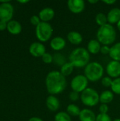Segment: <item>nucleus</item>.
I'll use <instances>...</instances> for the list:
<instances>
[{"mask_svg":"<svg viewBox=\"0 0 120 121\" xmlns=\"http://www.w3.org/2000/svg\"><path fill=\"white\" fill-rule=\"evenodd\" d=\"M45 85L48 93L54 96L61 94L66 89V79L60 72L51 71L46 77Z\"/></svg>","mask_w":120,"mask_h":121,"instance_id":"f257e3e1","label":"nucleus"},{"mask_svg":"<svg viewBox=\"0 0 120 121\" xmlns=\"http://www.w3.org/2000/svg\"><path fill=\"white\" fill-rule=\"evenodd\" d=\"M69 59L74 67H86L90 62V53L84 48H77L71 51Z\"/></svg>","mask_w":120,"mask_h":121,"instance_id":"f03ea898","label":"nucleus"},{"mask_svg":"<svg viewBox=\"0 0 120 121\" xmlns=\"http://www.w3.org/2000/svg\"><path fill=\"white\" fill-rule=\"evenodd\" d=\"M117 38L116 30L112 25L108 23L100 26L97 31V39L103 45H109L112 44Z\"/></svg>","mask_w":120,"mask_h":121,"instance_id":"7ed1b4c3","label":"nucleus"},{"mask_svg":"<svg viewBox=\"0 0 120 121\" xmlns=\"http://www.w3.org/2000/svg\"><path fill=\"white\" fill-rule=\"evenodd\" d=\"M104 74V68L102 65L98 62H89L84 69V75L91 82H97L103 79Z\"/></svg>","mask_w":120,"mask_h":121,"instance_id":"20e7f679","label":"nucleus"},{"mask_svg":"<svg viewBox=\"0 0 120 121\" xmlns=\"http://www.w3.org/2000/svg\"><path fill=\"white\" fill-rule=\"evenodd\" d=\"M81 100L83 104L88 107L96 106L100 102V95L93 88H87L81 94Z\"/></svg>","mask_w":120,"mask_h":121,"instance_id":"39448f33","label":"nucleus"},{"mask_svg":"<svg viewBox=\"0 0 120 121\" xmlns=\"http://www.w3.org/2000/svg\"><path fill=\"white\" fill-rule=\"evenodd\" d=\"M53 33V28L50 23L41 21L35 28V34L37 38L40 42L48 41Z\"/></svg>","mask_w":120,"mask_h":121,"instance_id":"423d86ee","label":"nucleus"},{"mask_svg":"<svg viewBox=\"0 0 120 121\" xmlns=\"http://www.w3.org/2000/svg\"><path fill=\"white\" fill-rule=\"evenodd\" d=\"M70 85L72 91H76L78 93H82L88 88V80L85 75L79 74L72 79Z\"/></svg>","mask_w":120,"mask_h":121,"instance_id":"0eeeda50","label":"nucleus"},{"mask_svg":"<svg viewBox=\"0 0 120 121\" xmlns=\"http://www.w3.org/2000/svg\"><path fill=\"white\" fill-rule=\"evenodd\" d=\"M13 15V7L9 3H2L0 4V21L9 22Z\"/></svg>","mask_w":120,"mask_h":121,"instance_id":"6e6552de","label":"nucleus"},{"mask_svg":"<svg viewBox=\"0 0 120 121\" xmlns=\"http://www.w3.org/2000/svg\"><path fill=\"white\" fill-rule=\"evenodd\" d=\"M106 72L111 78L116 79L120 77V62L110 61L106 67Z\"/></svg>","mask_w":120,"mask_h":121,"instance_id":"1a4fd4ad","label":"nucleus"},{"mask_svg":"<svg viewBox=\"0 0 120 121\" xmlns=\"http://www.w3.org/2000/svg\"><path fill=\"white\" fill-rule=\"evenodd\" d=\"M67 6L71 13L76 14L83 12L86 7L85 2L83 0H69Z\"/></svg>","mask_w":120,"mask_h":121,"instance_id":"9d476101","label":"nucleus"},{"mask_svg":"<svg viewBox=\"0 0 120 121\" xmlns=\"http://www.w3.org/2000/svg\"><path fill=\"white\" fill-rule=\"evenodd\" d=\"M45 47L43 44L39 42H35L32 43L29 47V52L31 55L35 57H40L46 52Z\"/></svg>","mask_w":120,"mask_h":121,"instance_id":"9b49d317","label":"nucleus"},{"mask_svg":"<svg viewBox=\"0 0 120 121\" xmlns=\"http://www.w3.org/2000/svg\"><path fill=\"white\" fill-rule=\"evenodd\" d=\"M66 45V40L62 37H55L50 41V47L55 51H59L63 50Z\"/></svg>","mask_w":120,"mask_h":121,"instance_id":"f8f14e48","label":"nucleus"},{"mask_svg":"<svg viewBox=\"0 0 120 121\" xmlns=\"http://www.w3.org/2000/svg\"><path fill=\"white\" fill-rule=\"evenodd\" d=\"M54 16V11L50 7H46L42 9L39 13V17L42 22H48Z\"/></svg>","mask_w":120,"mask_h":121,"instance_id":"ddd939ff","label":"nucleus"},{"mask_svg":"<svg viewBox=\"0 0 120 121\" xmlns=\"http://www.w3.org/2000/svg\"><path fill=\"white\" fill-rule=\"evenodd\" d=\"M46 106L50 111L54 112L59 108L60 103L56 96L54 95H50L46 99Z\"/></svg>","mask_w":120,"mask_h":121,"instance_id":"4468645a","label":"nucleus"},{"mask_svg":"<svg viewBox=\"0 0 120 121\" xmlns=\"http://www.w3.org/2000/svg\"><path fill=\"white\" fill-rule=\"evenodd\" d=\"M108 23L112 25L117 23L120 21V9L113 8L112 9L107 15Z\"/></svg>","mask_w":120,"mask_h":121,"instance_id":"2eb2a0df","label":"nucleus"},{"mask_svg":"<svg viewBox=\"0 0 120 121\" xmlns=\"http://www.w3.org/2000/svg\"><path fill=\"white\" fill-rule=\"evenodd\" d=\"M80 121H95L96 116L95 113L88 108H84L81 111L79 116Z\"/></svg>","mask_w":120,"mask_h":121,"instance_id":"dca6fc26","label":"nucleus"},{"mask_svg":"<svg viewBox=\"0 0 120 121\" xmlns=\"http://www.w3.org/2000/svg\"><path fill=\"white\" fill-rule=\"evenodd\" d=\"M7 30L12 35H18L22 30V26L21 23L15 20H11L8 22Z\"/></svg>","mask_w":120,"mask_h":121,"instance_id":"f3484780","label":"nucleus"},{"mask_svg":"<svg viewBox=\"0 0 120 121\" xmlns=\"http://www.w3.org/2000/svg\"><path fill=\"white\" fill-rule=\"evenodd\" d=\"M68 40L73 45H80L83 41V36L77 31H71L67 34Z\"/></svg>","mask_w":120,"mask_h":121,"instance_id":"a211bd4d","label":"nucleus"},{"mask_svg":"<svg viewBox=\"0 0 120 121\" xmlns=\"http://www.w3.org/2000/svg\"><path fill=\"white\" fill-rule=\"evenodd\" d=\"M100 49H101V45L98 40L93 39L88 42L87 45V50L90 54L91 53L93 55L98 54V52H100Z\"/></svg>","mask_w":120,"mask_h":121,"instance_id":"6ab92c4d","label":"nucleus"},{"mask_svg":"<svg viewBox=\"0 0 120 121\" xmlns=\"http://www.w3.org/2000/svg\"><path fill=\"white\" fill-rule=\"evenodd\" d=\"M114 99V94L112 91H104L100 95V102L101 104H108Z\"/></svg>","mask_w":120,"mask_h":121,"instance_id":"aec40b11","label":"nucleus"},{"mask_svg":"<svg viewBox=\"0 0 120 121\" xmlns=\"http://www.w3.org/2000/svg\"><path fill=\"white\" fill-rule=\"evenodd\" d=\"M109 55L112 60L120 62V42L114 44V45L110 47Z\"/></svg>","mask_w":120,"mask_h":121,"instance_id":"412c9836","label":"nucleus"},{"mask_svg":"<svg viewBox=\"0 0 120 121\" xmlns=\"http://www.w3.org/2000/svg\"><path fill=\"white\" fill-rule=\"evenodd\" d=\"M74 69V66L71 62H66L63 66L61 67L59 72L64 77H66L72 74Z\"/></svg>","mask_w":120,"mask_h":121,"instance_id":"4be33fe9","label":"nucleus"},{"mask_svg":"<svg viewBox=\"0 0 120 121\" xmlns=\"http://www.w3.org/2000/svg\"><path fill=\"white\" fill-rule=\"evenodd\" d=\"M53 62L56 65L62 67L66 62V60L63 54L59 52H56L53 55Z\"/></svg>","mask_w":120,"mask_h":121,"instance_id":"5701e85b","label":"nucleus"},{"mask_svg":"<svg viewBox=\"0 0 120 121\" xmlns=\"http://www.w3.org/2000/svg\"><path fill=\"white\" fill-rule=\"evenodd\" d=\"M81 111V110H80L79 107L78 106H76V104H71L66 107V113L69 116H79Z\"/></svg>","mask_w":120,"mask_h":121,"instance_id":"b1692460","label":"nucleus"},{"mask_svg":"<svg viewBox=\"0 0 120 121\" xmlns=\"http://www.w3.org/2000/svg\"><path fill=\"white\" fill-rule=\"evenodd\" d=\"M95 22L100 27L103 26H105L106 24H108V18L107 16L105 15L103 13H99L96 15L95 16Z\"/></svg>","mask_w":120,"mask_h":121,"instance_id":"393cba45","label":"nucleus"},{"mask_svg":"<svg viewBox=\"0 0 120 121\" xmlns=\"http://www.w3.org/2000/svg\"><path fill=\"white\" fill-rule=\"evenodd\" d=\"M54 121H71L70 116L64 111L57 113L54 116Z\"/></svg>","mask_w":120,"mask_h":121,"instance_id":"a878e982","label":"nucleus"},{"mask_svg":"<svg viewBox=\"0 0 120 121\" xmlns=\"http://www.w3.org/2000/svg\"><path fill=\"white\" fill-rule=\"evenodd\" d=\"M110 88H111V91L114 94L120 95V77L113 79V82Z\"/></svg>","mask_w":120,"mask_h":121,"instance_id":"bb28decb","label":"nucleus"},{"mask_svg":"<svg viewBox=\"0 0 120 121\" xmlns=\"http://www.w3.org/2000/svg\"><path fill=\"white\" fill-rule=\"evenodd\" d=\"M42 60L45 64H50L53 62V55H52L50 53L45 52L42 56Z\"/></svg>","mask_w":120,"mask_h":121,"instance_id":"cd10ccee","label":"nucleus"},{"mask_svg":"<svg viewBox=\"0 0 120 121\" xmlns=\"http://www.w3.org/2000/svg\"><path fill=\"white\" fill-rule=\"evenodd\" d=\"M112 82L113 79L110 77H105L101 79V83L105 87H111Z\"/></svg>","mask_w":120,"mask_h":121,"instance_id":"c85d7f7f","label":"nucleus"},{"mask_svg":"<svg viewBox=\"0 0 120 121\" xmlns=\"http://www.w3.org/2000/svg\"><path fill=\"white\" fill-rule=\"evenodd\" d=\"M95 121H112V119H111L110 116L108 114L99 113L96 116Z\"/></svg>","mask_w":120,"mask_h":121,"instance_id":"c756f323","label":"nucleus"},{"mask_svg":"<svg viewBox=\"0 0 120 121\" xmlns=\"http://www.w3.org/2000/svg\"><path fill=\"white\" fill-rule=\"evenodd\" d=\"M69 97V99L71 101H78L79 99V97H80L79 96V93H78L76 91H72L70 92Z\"/></svg>","mask_w":120,"mask_h":121,"instance_id":"7c9ffc66","label":"nucleus"},{"mask_svg":"<svg viewBox=\"0 0 120 121\" xmlns=\"http://www.w3.org/2000/svg\"><path fill=\"white\" fill-rule=\"evenodd\" d=\"M41 22V20L39 17V16H36L34 15L30 18V23L33 25V26H38L40 24V23Z\"/></svg>","mask_w":120,"mask_h":121,"instance_id":"2f4dec72","label":"nucleus"},{"mask_svg":"<svg viewBox=\"0 0 120 121\" xmlns=\"http://www.w3.org/2000/svg\"><path fill=\"white\" fill-rule=\"evenodd\" d=\"M99 111L100 113L103 114H108V112L109 111V107L108 104H101L99 107Z\"/></svg>","mask_w":120,"mask_h":121,"instance_id":"473e14b6","label":"nucleus"},{"mask_svg":"<svg viewBox=\"0 0 120 121\" xmlns=\"http://www.w3.org/2000/svg\"><path fill=\"white\" fill-rule=\"evenodd\" d=\"M110 48L108 45H103L101 46V49H100V52L103 55H108L110 53Z\"/></svg>","mask_w":120,"mask_h":121,"instance_id":"72a5a7b5","label":"nucleus"},{"mask_svg":"<svg viewBox=\"0 0 120 121\" xmlns=\"http://www.w3.org/2000/svg\"><path fill=\"white\" fill-rule=\"evenodd\" d=\"M7 24H8L7 22L0 21V30H4L7 29Z\"/></svg>","mask_w":120,"mask_h":121,"instance_id":"f704fd0d","label":"nucleus"},{"mask_svg":"<svg viewBox=\"0 0 120 121\" xmlns=\"http://www.w3.org/2000/svg\"><path fill=\"white\" fill-rule=\"evenodd\" d=\"M103 2L108 4V5H112L116 2V0H103Z\"/></svg>","mask_w":120,"mask_h":121,"instance_id":"c9c22d12","label":"nucleus"},{"mask_svg":"<svg viewBox=\"0 0 120 121\" xmlns=\"http://www.w3.org/2000/svg\"><path fill=\"white\" fill-rule=\"evenodd\" d=\"M28 121H43L40 118L38 117H33L31 118H30Z\"/></svg>","mask_w":120,"mask_h":121,"instance_id":"e433bc0d","label":"nucleus"},{"mask_svg":"<svg viewBox=\"0 0 120 121\" xmlns=\"http://www.w3.org/2000/svg\"><path fill=\"white\" fill-rule=\"evenodd\" d=\"M88 2H89L90 4H96V3L98 2V0H89Z\"/></svg>","mask_w":120,"mask_h":121,"instance_id":"4c0bfd02","label":"nucleus"},{"mask_svg":"<svg viewBox=\"0 0 120 121\" xmlns=\"http://www.w3.org/2000/svg\"><path fill=\"white\" fill-rule=\"evenodd\" d=\"M18 3H21V4H25V3H28L29 2L28 0H25V1H18Z\"/></svg>","mask_w":120,"mask_h":121,"instance_id":"58836bf2","label":"nucleus"},{"mask_svg":"<svg viewBox=\"0 0 120 121\" xmlns=\"http://www.w3.org/2000/svg\"><path fill=\"white\" fill-rule=\"evenodd\" d=\"M117 28H118V30H120V21L117 23Z\"/></svg>","mask_w":120,"mask_h":121,"instance_id":"ea45409f","label":"nucleus"},{"mask_svg":"<svg viewBox=\"0 0 120 121\" xmlns=\"http://www.w3.org/2000/svg\"><path fill=\"white\" fill-rule=\"evenodd\" d=\"M113 121H120V118H116L115 120H114Z\"/></svg>","mask_w":120,"mask_h":121,"instance_id":"a19ab883","label":"nucleus"}]
</instances>
